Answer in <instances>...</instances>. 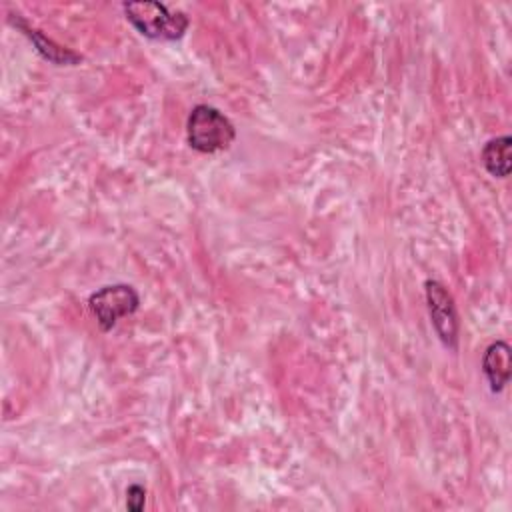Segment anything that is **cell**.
Masks as SVG:
<instances>
[{
	"mask_svg": "<svg viewBox=\"0 0 512 512\" xmlns=\"http://www.w3.org/2000/svg\"><path fill=\"white\" fill-rule=\"evenodd\" d=\"M512 138L508 134L492 138L482 148V164L486 172L494 178H506L512 170Z\"/></svg>",
	"mask_w": 512,
	"mask_h": 512,
	"instance_id": "obj_6",
	"label": "cell"
},
{
	"mask_svg": "<svg viewBox=\"0 0 512 512\" xmlns=\"http://www.w3.org/2000/svg\"><path fill=\"white\" fill-rule=\"evenodd\" d=\"M482 372L494 394L502 392L510 382V346L504 340L492 342L482 358Z\"/></svg>",
	"mask_w": 512,
	"mask_h": 512,
	"instance_id": "obj_5",
	"label": "cell"
},
{
	"mask_svg": "<svg viewBox=\"0 0 512 512\" xmlns=\"http://www.w3.org/2000/svg\"><path fill=\"white\" fill-rule=\"evenodd\" d=\"M126 20L150 40H178L184 36L190 20L180 10H170L162 2H124Z\"/></svg>",
	"mask_w": 512,
	"mask_h": 512,
	"instance_id": "obj_1",
	"label": "cell"
},
{
	"mask_svg": "<svg viewBox=\"0 0 512 512\" xmlns=\"http://www.w3.org/2000/svg\"><path fill=\"white\" fill-rule=\"evenodd\" d=\"M88 306L96 316L98 326L108 332L118 324L120 318L130 316L138 310L140 296L130 284H110L90 294Z\"/></svg>",
	"mask_w": 512,
	"mask_h": 512,
	"instance_id": "obj_3",
	"label": "cell"
},
{
	"mask_svg": "<svg viewBox=\"0 0 512 512\" xmlns=\"http://www.w3.org/2000/svg\"><path fill=\"white\" fill-rule=\"evenodd\" d=\"M188 144L202 154H214L230 148L236 138L234 124L218 108L196 104L186 120Z\"/></svg>",
	"mask_w": 512,
	"mask_h": 512,
	"instance_id": "obj_2",
	"label": "cell"
},
{
	"mask_svg": "<svg viewBox=\"0 0 512 512\" xmlns=\"http://www.w3.org/2000/svg\"><path fill=\"white\" fill-rule=\"evenodd\" d=\"M424 294H426L428 314H430V322L434 326V332L438 334L440 342L446 348L456 350L458 348L460 322H458V310H456L452 294L438 280H426L424 282Z\"/></svg>",
	"mask_w": 512,
	"mask_h": 512,
	"instance_id": "obj_4",
	"label": "cell"
},
{
	"mask_svg": "<svg viewBox=\"0 0 512 512\" xmlns=\"http://www.w3.org/2000/svg\"><path fill=\"white\" fill-rule=\"evenodd\" d=\"M146 504V490L140 484H132L126 490V508L132 512H140Z\"/></svg>",
	"mask_w": 512,
	"mask_h": 512,
	"instance_id": "obj_7",
	"label": "cell"
}]
</instances>
